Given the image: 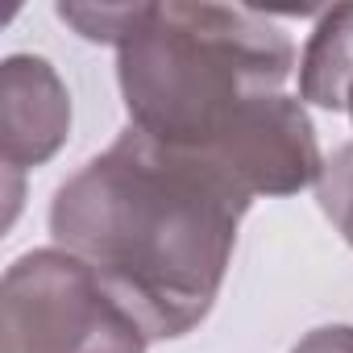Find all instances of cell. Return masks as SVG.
Masks as SVG:
<instances>
[{
	"mask_svg": "<svg viewBox=\"0 0 353 353\" xmlns=\"http://www.w3.org/2000/svg\"><path fill=\"white\" fill-rule=\"evenodd\" d=\"M245 212L250 200L200 154L125 129L54 192L50 233L150 341H170L212 312Z\"/></svg>",
	"mask_w": 353,
	"mask_h": 353,
	"instance_id": "1",
	"label": "cell"
},
{
	"mask_svg": "<svg viewBox=\"0 0 353 353\" xmlns=\"http://www.w3.org/2000/svg\"><path fill=\"white\" fill-rule=\"evenodd\" d=\"M295 67L291 38L241 5H150L125 46L117 79L129 129L166 150H204L258 96H274Z\"/></svg>",
	"mask_w": 353,
	"mask_h": 353,
	"instance_id": "2",
	"label": "cell"
},
{
	"mask_svg": "<svg viewBox=\"0 0 353 353\" xmlns=\"http://www.w3.org/2000/svg\"><path fill=\"white\" fill-rule=\"evenodd\" d=\"M5 353H145V328L88 262L50 245L21 254L0 283Z\"/></svg>",
	"mask_w": 353,
	"mask_h": 353,
	"instance_id": "3",
	"label": "cell"
},
{
	"mask_svg": "<svg viewBox=\"0 0 353 353\" xmlns=\"http://www.w3.org/2000/svg\"><path fill=\"white\" fill-rule=\"evenodd\" d=\"M196 154L250 204L258 196H295L303 188H316L324 174L307 108L303 100H291L283 92L245 100Z\"/></svg>",
	"mask_w": 353,
	"mask_h": 353,
	"instance_id": "4",
	"label": "cell"
},
{
	"mask_svg": "<svg viewBox=\"0 0 353 353\" xmlns=\"http://www.w3.org/2000/svg\"><path fill=\"white\" fill-rule=\"evenodd\" d=\"M71 133V96L59 71L38 54H13L0 67V162L9 183V221L17 216L21 174L50 162Z\"/></svg>",
	"mask_w": 353,
	"mask_h": 353,
	"instance_id": "5",
	"label": "cell"
},
{
	"mask_svg": "<svg viewBox=\"0 0 353 353\" xmlns=\"http://www.w3.org/2000/svg\"><path fill=\"white\" fill-rule=\"evenodd\" d=\"M353 92V5H336L312 30L299 59V96L316 108L345 112Z\"/></svg>",
	"mask_w": 353,
	"mask_h": 353,
	"instance_id": "6",
	"label": "cell"
},
{
	"mask_svg": "<svg viewBox=\"0 0 353 353\" xmlns=\"http://www.w3.org/2000/svg\"><path fill=\"white\" fill-rule=\"evenodd\" d=\"M150 5H59V17L67 26H75L88 42H104V46H125L133 38V30L141 26Z\"/></svg>",
	"mask_w": 353,
	"mask_h": 353,
	"instance_id": "7",
	"label": "cell"
},
{
	"mask_svg": "<svg viewBox=\"0 0 353 353\" xmlns=\"http://www.w3.org/2000/svg\"><path fill=\"white\" fill-rule=\"evenodd\" d=\"M316 200L324 216L336 225V233L353 245V141L341 145L332 158H324V174L316 183Z\"/></svg>",
	"mask_w": 353,
	"mask_h": 353,
	"instance_id": "8",
	"label": "cell"
},
{
	"mask_svg": "<svg viewBox=\"0 0 353 353\" xmlns=\"http://www.w3.org/2000/svg\"><path fill=\"white\" fill-rule=\"evenodd\" d=\"M291 353H353V324H324V328H312Z\"/></svg>",
	"mask_w": 353,
	"mask_h": 353,
	"instance_id": "9",
	"label": "cell"
},
{
	"mask_svg": "<svg viewBox=\"0 0 353 353\" xmlns=\"http://www.w3.org/2000/svg\"><path fill=\"white\" fill-rule=\"evenodd\" d=\"M345 112H349V117H353V92H349V104H345Z\"/></svg>",
	"mask_w": 353,
	"mask_h": 353,
	"instance_id": "10",
	"label": "cell"
}]
</instances>
